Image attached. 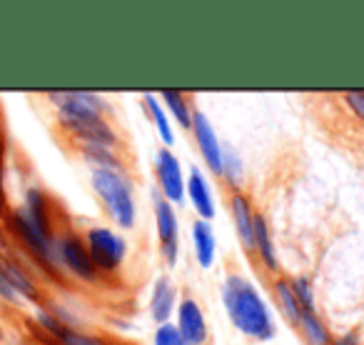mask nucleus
I'll return each instance as SVG.
<instances>
[{"instance_id": "1", "label": "nucleus", "mask_w": 364, "mask_h": 345, "mask_svg": "<svg viewBox=\"0 0 364 345\" xmlns=\"http://www.w3.org/2000/svg\"><path fill=\"white\" fill-rule=\"evenodd\" d=\"M223 303L235 328L242 330L245 335L255 340H269L274 335L272 315L250 280L230 275L223 285Z\"/></svg>"}, {"instance_id": "2", "label": "nucleus", "mask_w": 364, "mask_h": 345, "mask_svg": "<svg viewBox=\"0 0 364 345\" xmlns=\"http://www.w3.org/2000/svg\"><path fill=\"white\" fill-rule=\"evenodd\" d=\"M92 188L102 198L107 213L120 228L135 225V203H132L130 183L120 170H92Z\"/></svg>"}, {"instance_id": "3", "label": "nucleus", "mask_w": 364, "mask_h": 345, "mask_svg": "<svg viewBox=\"0 0 364 345\" xmlns=\"http://www.w3.org/2000/svg\"><path fill=\"white\" fill-rule=\"evenodd\" d=\"M48 98L58 105L63 128L82 120H97L105 113V101L90 91H50Z\"/></svg>"}, {"instance_id": "4", "label": "nucleus", "mask_w": 364, "mask_h": 345, "mask_svg": "<svg viewBox=\"0 0 364 345\" xmlns=\"http://www.w3.org/2000/svg\"><path fill=\"white\" fill-rule=\"evenodd\" d=\"M87 253L95 265V270H117V265L125 258V240L107 228L87 230Z\"/></svg>"}, {"instance_id": "5", "label": "nucleus", "mask_w": 364, "mask_h": 345, "mask_svg": "<svg viewBox=\"0 0 364 345\" xmlns=\"http://www.w3.org/2000/svg\"><path fill=\"white\" fill-rule=\"evenodd\" d=\"M155 220H157V235H160L162 255L167 265L177 263V248H180V228H177V215L172 205L162 195L155 193Z\"/></svg>"}, {"instance_id": "6", "label": "nucleus", "mask_w": 364, "mask_h": 345, "mask_svg": "<svg viewBox=\"0 0 364 345\" xmlns=\"http://www.w3.org/2000/svg\"><path fill=\"white\" fill-rule=\"evenodd\" d=\"M157 180H160L162 198L167 203H182L185 198V178H182L180 160L167 148L157 153Z\"/></svg>"}, {"instance_id": "7", "label": "nucleus", "mask_w": 364, "mask_h": 345, "mask_svg": "<svg viewBox=\"0 0 364 345\" xmlns=\"http://www.w3.org/2000/svg\"><path fill=\"white\" fill-rule=\"evenodd\" d=\"M193 133H195V140H198V148H200V153H203L208 168L215 175H223V145H220L218 135H215L213 123L208 120V115H205L203 110L193 113Z\"/></svg>"}, {"instance_id": "8", "label": "nucleus", "mask_w": 364, "mask_h": 345, "mask_svg": "<svg viewBox=\"0 0 364 345\" xmlns=\"http://www.w3.org/2000/svg\"><path fill=\"white\" fill-rule=\"evenodd\" d=\"M58 258H60V263L65 265L68 270H73L77 278H82V280L97 278V270L90 260V253H87V248L82 245V240L75 238V235H65V238L58 243Z\"/></svg>"}, {"instance_id": "9", "label": "nucleus", "mask_w": 364, "mask_h": 345, "mask_svg": "<svg viewBox=\"0 0 364 345\" xmlns=\"http://www.w3.org/2000/svg\"><path fill=\"white\" fill-rule=\"evenodd\" d=\"M177 330H180L185 345H203L208 338V323L193 298H185L177 308Z\"/></svg>"}, {"instance_id": "10", "label": "nucleus", "mask_w": 364, "mask_h": 345, "mask_svg": "<svg viewBox=\"0 0 364 345\" xmlns=\"http://www.w3.org/2000/svg\"><path fill=\"white\" fill-rule=\"evenodd\" d=\"M0 270H3L8 283L13 285V290H16L21 298H28V300H33V303L41 300V288H38V283L28 275V270L23 268L21 263H16L13 258L3 255V258H0Z\"/></svg>"}, {"instance_id": "11", "label": "nucleus", "mask_w": 364, "mask_h": 345, "mask_svg": "<svg viewBox=\"0 0 364 345\" xmlns=\"http://www.w3.org/2000/svg\"><path fill=\"white\" fill-rule=\"evenodd\" d=\"M188 195H190V203H193V208L200 213V218H203V220H213L215 218L213 193H210L208 180H205V175L198 170V168H193V170H190Z\"/></svg>"}, {"instance_id": "12", "label": "nucleus", "mask_w": 364, "mask_h": 345, "mask_svg": "<svg viewBox=\"0 0 364 345\" xmlns=\"http://www.w3.org/2000/svg\"><path fill=\"white\" fill-rule=\"evenodd\" d=\"M230 205H232L235 228H237V235L242 240V248L255 250V213L250 208V200L242 193H235Z\"/></svg>"}, {"instance_id": "13", "label": "nucleus", "mask_w": 364, "mask_h": 345, "mask_svg": "<svg viewBox=\"0 0 364 345\" xmlns=\"http://www.w3.org/2000/svg\"><path fill=\"white\" fill-rule=\"evenodd\" d=\"M175 310V288L167 278H160L155 283L152 290V300H150V313L155 318V323L165 325L170 323V315Z\"/></svg>"}, {"instance_id": "14", "label": "nucleus", "mask_w": 364, "mask_h": 345, "mask_svg": "<svg viewBox=\"0 0 364 345\" xmlns=\"http://www.w3.org/2000/svg\"><path fill=\"white\" fill-rule=\"evenodd\" d=\"M193 240H195V255H198V263L203 268H210L215 263V250H218V243H215V233L210 228L208 220H198L193 225Z\"/></svg>"}, {"instance_id": "15", "label": "nucleus", "mask_w": 364, "mask_h": 345, "mask_svg": "<svg viewBox=\"0 0 364 345\" xmlns=\"http://www.w3.org/2000/svg\"><path fill=\"white\" fill-rule=\"evenodd\" d=\"M28 218L36 223L38 230H43L46 235H53L50 233V213H48V198L41 188H31L26 193V205H23Z\"/></svg>"}, {"instance_id": "16", "label": "nucleus", "mask_w": 364, "mask_h": 345, "mask_svg": "<svg viewBox=\"0 0 364 345\" xmlns=\"http://www.w3.org/2000/svg\"><path fill=\"white\" fill-rule=\"evenodd\" d=\"M297 328L302 330V335H304V340H307V345H329V343H332L327 325L322 323V318H319V315L314 313V310H302Z\"/></svg>"}, {"instance_id": "17", "label": "nucleus", "mask_w": 364, "mask_h": 345, "mask_svg": "<svg viewBox=\"0 0 364 345\" xmlns=\"http://www.w3.org/2000/svg\"><path fill=\"white\" fill-rule=\"evenodd\" d=\"M255 250H257L259 258H262L264 268L277 270V253H274L272 238H269L267 223H264L262 215H255Z\"/></svg>"}, {"instance_id": "18", "label": "nucleus", "mask_w": 364, "mask_h": 345, "mask_svg": "<svg viewBox=\"0 0 364 345\" xmlns=\"http://www.w3.org/2000/svg\"><path fill=\"white\" fill-rule=\"evenodd\" d=\"M162 101L167 103V110L175 115V120L180 123L185 130H193V110H190L188 98L182 96L180 91H165L162 93Z\"/></svg>"}, {"instance_id": "19", "label": "nucleus", "mask_w": 364, "mask_h": 345, "mask_svg": "<svg viewBox=\"0 0 364 345\" xmlns=\"http://www.w3.org/2000/svg\"><path fill=\"white\" fill-rule=\"evenodd\" d=\"M274 295H277L279 308H282L284 318H287L292 325H297V323H299V315H302V308H299L297 298H294L292 285H289L284 278H279L277 283H274Z\"/></svg>"}, {"instance_id": "20", "label": "nucleus", "mask_w": 364, "mask_h": 345, "mask_svg": "<svg viewBox=\"0 0 364 345\" xmlns=\"http://www.w3.org/2000/svg\"><path fill=\"white\" fill-rule=\"evenodd\" d=\"M82 153L90 163H95L97 170H120V163L112 155V148L105 145H82Z\"/></svg>"}, {"instance_id": "21", "label": "nucleus", "mask_w": 364, "mask_h": 345, "mask_svg": "<svg viewBox=\"0 0 364 345\" xmlns=\"http://www.w3.org/2000/svg\"><path fill=\"white\" fill-rule=\"evenodd\" d=\"M145 105L150 108L152 120H155V128H157V133H160L162 143L172 145V143H175V135H172V128H170V123H167V115H165V110H162L160 103H157V98L155 96H145Z\"/></svg>"}, {"instance_id": "22", "label": "nucleus", "mask_w": 364, "mask_h": 345, "mask_svg": "<svg viewBox=\"0 0 364 345\" xmlns=\"http://www.w3.org/2000/svg\"><path fill=\"white\" fill-rule=\"evenodd\" d=\"M223 175L232 185H240V178H242V163H240L237 153H235L232 148H223Z\"/></svg>"}, {"instance_id": "23", "label": "nucleus", "mask_w": 364, "mask_h": 345, "mask_svg": "<svg viewBox=\"0 0 364 345\" xmlns=\"http://www.w3.org/2000/svg\"><path fill=\"white\" fill-rule=\"evenodd\" d=\"M292 293H294V298H297V303H299V308L302 310H314V293H312V285H309V280L307 278H297V280H292Z\"/></svg>"}, {"instance_id": "24", "label": "nucleus", "mask_w": 364, "mask_h": 345, "mask_svg": "<svg viewBox=\"0 0 364 345\" xmlns=\"http://www.w3.org/2000/svg\"><path fill=\"white\" fill-rule=\"evenodd\" d=\"M55 340H58V345H105L100 338H92V335L77 333V330H70V328H63Z\"/></svg>"}, {"instance_id": "25", "label": "nucleus", "mask_w": 364, "mask_h": 345, "mask_svg": "<svg viewBox=\"0 0 364 345\" xmlns=\"http://www.w3.org/2000/svg\"><path fill=\"white\" fill-rule=\"evenodd\" d=\"M155 345H185V340H182V335H180V330H177V325L165 323V325H160V328H157Z\"/></svg>"}, {"instance_id": "26", "label": "nucleus", "mask_w": 364, "mask_h": 345, "mask_svg": "<svg viewBox=\"0 0 364 345\" xmlns=\"http://www.w3.org/2000/svg\"><path fill=\"white\" fill-rule=\"evenodd\" d=\"M6 130H3V123H0V213L6 210L8 205V195H6Z\"/></svg>"}, {"instance_id": "27", "label": "nucleus", "mask_w": 364, "mask_h": 345, "mask_svg": "<svg viewBox=\"0 0 364 345\" xmlns=\"http://www.w3.org/2000/svg\"><path fill=\"white\" fill-rule=\"evenodd\" d=\"M344 103H347L349 110L364 123V91H347L344 93Z\"/></svg>"}, {"instance_id": "28", "label": "nucleus", "mask_w": 364, "mask_h": 345, "mask_svg": "<svg viewBox=\"0 0 364 345\" xmlns=\"http://www.w3.org/2000/svg\"><path fill=\"white\" fill-rule=\"evenodd\" d=\"M0 298L6 300V303H11V305H16L18 300H21V295L13 290V285L8 283V278L3 275V270H0Z\"/></svg>"}, {"instance_id": "29", "label": "nucleus", "mask_w": 364, "mask_h": 345, "mask_svg": "<svg viewBox=\"0 0 364 345\" xmlns=\"http://www.w3.org/2000/svg\"><path fill=\"white\" fill-rule=\"evenodd\" d=\"M339 345H357V335H344L342 340H339Z\"/></svg>"}, {"instance_id": "30", "label": "nucleus", "mask_w": 364, "mask_h": 345, "mask_svg": "<svg viewBox=\"0 0 364 345\" xmlns=\"http://www.w3.org/2000/svg\"><path fill=\"white\" fill-rule=\"evenodd\" d=\"M0 248H6V233H3V228H0Z\"/></svg>"}, {"instance_id": "31", "label": "nucleus", "mask_w": 364, "mask_h": 345, "mask_svg": "<svg viewBox=\"0 0 364 345\" xmlns=\"http://www.w3.org/2000/svg\"><path fill=\"white\" fill-rule=\"evenodd\" d=\"M0 338H3V330H0Z\"/></svg>"}, {"instance_id": "32", "label": "nucleus", "mask_w": 364, "mask_h": 345, "mask_svg": "<svg viewBox=\"0 0 364 345\" xmlns=\"http://www.w3.org/2000/svg\"><path fill=\"white\" fill-rule=\"evenodd\" d=\"M329 345H339V343H329Z\"/></svg>"}]
</instances>
